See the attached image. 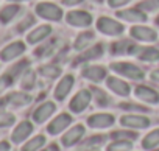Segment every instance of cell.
<instances>
[{
    "label": "cell",
    "mask_w": 159,
    "mask_h": 151,
    "mask_svg": "<svg viewBox=\"0 0 159 151\" xmlns=\"http://www.w3.org/2000/svg\"><path fill=\"white\" fill-rule=\"evenodd\" d=\"M92 100V94L88 91V89H81V91H78L73 98L70 100L69 103V109L73 112V114H81L91 103Z\"/></svg>",
    "instance_id": "cell-2"
},
{
    "label": "cell",
    "mask_w": 159,
    "mask_h": 151,
    "mask_svg": "<svg viewBox=\"0 0 159 151\" xmlns=\"http://www.w3.org/2000/svg\"><path fill=\"white\" fill-rule=\"evenodd\" d=\"M36 13L42 17V19H47V20H61L62 17V10L55 5V3H39L36 7Z\"/></svg>",
    "instance_id": "cell-4"
},
{
    "label": "cell",
    "mask_w": 159,
    "mask_h": 151,
    "mask_svg": "<svg viewBox=\"0 0 159 151\" xmlns=\"http://www.w3.org/2000/svg\"><path fill=\"white\" fill-rule=\"evenodd\" d=\"M73 84H75L73 75H64V77L61 78V81H59V83L56 84V87H55V98L59 100V101L64 100V98L70 94Z\"/></svg>",
    "instance_id": "cell-11"
},
{
    "label": "cell",
    "mask_w": 159,
    "mask_h": 151,
    "mask_svg": "<svg viewBox=\"0 0 159 151\" xmlns=\"http://www.w3.org/2000/svg\"><path fill=\"white\" fill-rule=\"evenodd\" d=\"M55 111H56L55 103L47 101V103L41 104V106L33 112V120H34L36 123H44L48 117H52V114H55Z\"/></svg>",
    "instance_id": "cell-15"
},
{
    "label": "cell",
    "mask_w": 159,
    "mask_h": 151,
    "mask_svg": "<svg viewBox=\"0 0 159 151\" xmlns=\"http://www.w3.org/2000/svg\"><path fill=\"white\" fill-rule=\"evenodd\" d=\"M33 132V125L30 122H22L16 126V129L13 131V135H11V140L14 143H20L24 142L30 134Z\"/></svg>",
    "instance_id": "cell-17"
},
{
    "label": "cell",
    "mask_w": 159,
    "mask_h": 151,
    "mask_svg": "<svg viewBox=\"0 0 159 151\" xmlns=\"http://www.w3.org/2000/svg\"><path fill=\"white\" fill-rule=\"evenodd\" d=\"M50 33H52V27L50 25H39L27 36V41H28V44H38V42L44 41Z\"/></svg>",
    "instance_id": "cell-19"
},
{
    "label": "cell",
    "mask_w": 159,
    "mask_h": 151,
    "mask_svg": "<svg viewBox=\"0 0 159 151\" xmlns=\"http://www.w3.org/2000/svg\"><path fill=\"white\" fill-rule=\"evenodd\" d=\"M31 24H33V17H31V16H28V17L25 19V22H22V24L19 25V30L22 31V30L28 28V25H31Z\"/></svg>",
    "instance_id": "cell-37"
},
{
    "label": "cell",
    "mask_w": 159,
    "mask_h": 151,
    "mask_svg": "<svg viewBox=\"0 0 159 151\" xmlns=\"http://www.w3.org/2000/svg\"><path fill=\"white\" fill-rule=\"evenodd\" d=\"M153 81H156V83H159V69L157 70H153L151 72V77H150Z\"/></svg>",
    "instance_id": "cell-38"
},
{
    "label": "cell",
    "mask_w": 159,
    "mask_h": 151,
    "mask_svg": "<svg viewBox=\"0 0 159 151\" xmlns=\"http://www.w3.org/2000/svg\"><path fill=\"white\" fill-rule=\"evenodd\" d=\"M117 17H120V19H123L126 22H133V24H136V22H145L147 20V14L142 13L140 10H136V8L119 11L117 13Z\"/></svg>",
    "instance_id": "cell-18"
},
{
    "label": "cell",
    "mask_w": 159,
    "mask_h": 151,
    "mask_svg": "<svg viewBox=\"0 0 159 151\" xmlns=\"http://www.w3.org/2000/svg\"><path fill=\"white\" fill-rule=\"evenodd\" d=\"M84 151H94V149H84Z\"/></svg>",
    "instance_id": "cell-42"
},
{
    "label": "cell",
    "mask_w": 159,
    "mask_h": 151,
    "mask_svg": "<svg viewBox=\"0 0 159 151\" xmlns=\"http://www.w3.org/2000/svg\"><path fill=\"white\" fill-rule=\"evenodd\" d=\"M133 149V142L128 139H117L112 143L108 145L106 151H131Z\"/></svg>",
    "instance_id": "cell-22"
},
{
    "label": "cell",
    "mask_w": 159,
    "mask_h": 151,
    "mask_svg": "<svg viewBox=\"0 0 159 151\" xmlns=\"http://www.w3.org/2000/svg\"><path fill=\"white\" fill-rule=\"evenodd\" d=\"M24 51H25L24 42H19V41H17V42H13V44L7 45V47L2 50V53H0V58H2L3 61H11V59L20 56Z\"/></svg>",
    "instance_id": "cell-16"
},
{
    "label": "cell",
    "mask_w": 159,
    "mask_h": 151,
    "mask_svg": "<svg viewBox=\"0 0 159 151\" xmlns=\"http://www.w3.org/2000/svg\"><path fill=\"white\" fill-rule=\"evenodd\" d=\"M8 101L14 106H25V104L31 103V97L28 94H24V92H14L8 97Z\"/></svg>",
    "instance_id": "cell-23"
},
{
    "label": "cell",
    "mask_w": 159,
    "mask_h": 151,
    "mask_svg": "<svg viewBox=\"0 0 159 151\" xmlns=\"http://www.w3.org/2000/svg\"><path fill=\"white\" fill-rule=\"evenodd\" d=\"M156 146H159V128L157 129H153V131H150L143 139H142V148L143 149H153V148H156Z\"/></svg>",
    "instance_id": "cell-21"
},
{
    "label": "cell",
    "mask_w": 159,
    "mask_h": 151,
    "mask_svg": "<svg viewBox=\"0 0 159 151\" xmlns=\"http://www.w3.org/2000/svg\"><path fill=\"white\" fill-rule=\"evenodd\" d=\"M17 13H19V7L17 5H8V7H5L2 11H0V22H3V24L10 22Z\"/></svg>",
    "instance_id": "cell-26"
},
{
    "label": "cell",
    "mask_w": 159,
    "mask_h": 151,
    "mask_svg": "<svg viewBox=\"0 0 159 151\" xmlns=\"http://www.w3.org/2000/svg\"><path fill=\"white\" fill-rule=\"evenodd\" d=\"M14 123V115L5 111H0V128L2 126H11Z\"/></svg>",
    "instance_id": "cell-30"
},
{
    "label": "cell",
    "mask_w": 159,
    "mask_h": 151,
    "mask_svg": "<svg viewBox=\"0 0 159 151\" xmlns=\"http://www.w3.org/2000/svg\"><path fill=\"white\" fill-rule=\"evenodd\" d=\"M0 151H10V143L8 142H0Z\"/></svg>",
    "instance_id": "cell-39"
},
{
    "label": "cell",
    "mask_w": 159,
    "mask_h": 151,
    "mask_svg": "<svg viewBox=\"0 0 159 151\" xmlns=\"http://www.w3.org/2000/svg\"><path fill=\"white\" fill-rule=\"evenodd\" d=\"M70 123H72V117L69 114H59L58 117H55L52 120V123H48L47 132L52 134V135H56L61 131H64L67 126H70Z\"/></svg>",
    "instance_id": "cell-13"
},
{
    "label": "cell",
    "mask_w": 159,
    "mask_h": 151,
    "mask_svg": "<svg viewBox=\"0 0 159 151\" xmlns=\"http://www.w3.org/2000/svg\"><path fill=\"white\" fill-rule=\"evenodd\" d=\"M102 55H103V47H102V45H95L94 48H91V50L86 51L84 58H86V59H94V58H98V56H102Z\"/></svg>",
    "instance_id": "cell-31"
},
{
    "label": "cell",
    "mask_w": 159,
    "mask_h": 151,
    "mask_svg": "<svg viewBox=\"0 0 159 151\" xmlns=\"http://www.w3.org/2000/svg\"><path fill=\"white\" fill-rule=\"evenodd\" d=\"M39 73L42 77H47V78H56L61 75V67H58L55 64H45L39 69Z\"/></svg>",
    "instance_id": "cell-25"
},
{
    "label": "cell",
    "mask_w": 159,
    "mask_h": 151,
    "mask_svg": "<svg viewBox=\"0 0 159 151\" xmlns=\"http://www.w3.org/2000/svg\"><path fill=\"white\" fill-rule=\"evenodd\" d=\"M131 0H108V5L111 8H119V7H123V5H128Z\"/></svg>",
    "instance_id": "cell-34"
},
{
    "label": "cell",
    "mask_w": 159,
    "mask_h": 151,
    "mask_svg": "<svg viewBox=\"0 0 159 151\" xmlns=\"http://www.w3.org/2000/svg\"><path fill=\"white\" fill-rule=\"evenodd\" d=\"M84 0H62V5L66 7H75V5H80V3H83Z\"/></svg>",
    "instance_id": "cell-36"
},
{
    "label": "cell",
    "mask_w": 159,
    "mask_h": 151,
    "mask_svg": "<svg viewBox=\"0 0 159 151\" xmlns=\"http://www.w3.org/2000/svg\"><path fill=\"white\" fill-rule=\"evenodd\" d=\"M106 86H108V89H109L111 92H114V94L119 95V97H128V95L131 94L129 84H128L126 81L117 78V77H109V78L106 80Z\"/></svg>",
    "instance_id": "cell-10"
},
{
    "label": "cell",
    "mask_w": 159,
    "mask_h": 151,
    "mask_svg": "<svg viewBox=\"0 0 159 151\" xmlns=\"http://www.w3.org/2000/svg\"><path fill=\"white\" fill-rule=\"evenodd\" d=\"M45 151H48V149H45Z\"/></svg>",
    "instance_id": "cell-43"
},
{
    "label": "cell",
    "mask_w": 159,
    "mask_h": 151,
    "mask_svg": "<svg viewBox=\"0 0 159 151\" xmlns=\"http://www.w3.org/2000/svg\"><path fill=\"white\" fill-rule=\"evenodd\" d=\"M120 125L125 128H131V129H145L150 126V118L143 115L128 114V115L120 117Z\"/></svg>",
    "instance_id": "cell-6"
},
{
    "label": "cell",
    "mask_w": 159,
    "mask_h": 151,
    "mask_svg": "<svg viewBox=\"0 0 159 151\" xmlns=\"http://www.w3.org/2000/svg\"><path fill=\"white\" fill-rule=\"evenodd\" d=\"M131 36L136 41H140V42H154V41H157V33L153 28L143 27V25L133 27L131 28Z\"/></svg>",
    "instance_id": "cell-9"
},
{
    "label": "cell",
    "mask_w": 159,
    "mask_h": 151,
    "mask_svg": "<svg viewBox=\"0 0 159 151\" xmlns=\"http://www.w3.org/2000/svg\"><path fill=\"white\" fill-rule=\"evenodd\" d=\"M11 2H22V0H11Z\"/></svg>",
    "instance_id": "cell-41"
},
{
    "label": "cell",
    "mask_w": 159,
    "mask_h": 151,
    "mask_svg": "<svg viewBox=\"0 0 159 151\" xmlns=\"http://www.w3.org/2000/svg\"><path fill=\"white\" fill-rule=\"evenodd\" d=\"M10 84H11V78L10 77H2L0 78V92H2L3 89H7Z\"/></svg>",
    "instance_id": "cell-35"
},
{
    "label": "cell",
    "mask_w": 159,
    "mask_h": 151,
    "mask_svg": "<svg viewBox=\"0 0 159 151\" xmlns=\"http://www.w3.org/2000/svg\"><path fill=\"white\" fill-rule=\"evenodd\" d=\"M111 137H112V139H128V140H133V139H134V134H131V132L116 131V132H112V134H111Z\"/></svg>",
    "instance_id": "cell-33"
},
{
    "label": "cell",
    "mask_w": 159,
    "mask_h": 151,
    "mask_svg": "<svg viewBox=\"0 0 159 151\" xmlns=\"http://www.w3.org/2000/svg\"><path fill=\"white\" fill-rule=\"evenodd\" d=\"M139 8L147 11V13L156 11V10H159V0H147V2L139 3Z\"/></svg>",
    "instance_id": "cell-29"
},
{
    "label": "cell",
    "mask_w": 159,
    "mask_h": 151,
    "mask_svg": "<svg viewBox=\"0 0 159 151\" xmlns=\"http://www.w3.org/2000/svg\"><path fill=\"white\" fill-rule=\"evenodd\" d=\"M83 77L92 83H102L106 78V69L102 65H89L83 70Z\"/></svg>",
    "instance_id": "cell-14"
},
{
    "label": "cell",
    "mask_w": 159,
    "mask_h": 151,
    "mask_svg": "<svg viewBox=\"0 0 159 151\" xmlns=\"http://www.w3.org/2000/svg\"><path fill=\"white\" fill-rule=\"evenodd\" d=\"M111 69L120 75H123L128 80H136V81H142L145 78V73L142 72L140 67H137L136 64L131 62H112Z\"/></svg>",
    "instance_id": "cell-1"
},
{
    "label": "cell",
    "mask_w": 159,
    "mask_h": 151,
    "mask_svg": "<svg viewBox=\"0 0 159 151\" xmlns=\"http://www.w3.org/2000/svg\"><path fill=\"white\" fill-rule=\"evenodd\" d=\"M156 151H159V149H156Z\"/></svg>",
    "instance_id": "cell-44"
},
{
    "label": "cell",
    "mask_w": 159,
    "mask_h": 151,
    "mask_svg": "<svg viewBox=\"0 0 159 151\" xmlns=\"http://www.w3.org/2000/svg\"><path fill=\"white\" fill-rule=\"evenodd\" d=\"M94 39H95L94 33H91V31H84V33H81V34H80V36L76 38V41H75L73 47H75V50L81 51V50L88 48V47L94 42Z\"/></svg>",
    "instance_id": "cell-20"
},
{
    "label": "cell",
    "mask_w": 159,
    "mask_h": 151,
    "mask_svg": "<svg viewBox=\"0 0 159 151\" xmlns=\"http://www.w3.org/2000/svg\"><path fill=\"white\" fill-rule=\"evenodd\" d=\"M97 30L102 31L106 36H119V34L123 33L125 27L120 22H117L111 17H100L97 20Z\"/></svg>",
    "instance_id": "cell-3"
},
{
    "label": "cell",
    "mask_w": 159,
    "mask_h": 151,
    "mask_svg": "<svg viewBox=\"0 0 159 151\" xmlns=\"http://www.w3.org/2000/svg\"><path fill=\"white\" fill-rule=\"evenodd\" d=\"M103 142V137H98V135H95V137H91L86 143H84V149H91V146H98L100 143Z\"/></svg>",
    "instance_id": "cell-32"
},
{
    "label": "cell",
    "mask_w": 159,
    "mask_h": 151,
    "mask_svg": "<svg viewBox=\"0 0 159 151\" xmlns=\"http://www.w3.org/2000/svg\"><path fill=\"white\" fill-rule=\"evenodd\" d=\"M139 58L142 61H150V62L159 61V50L157 48H145V50H142Z\"/></svg>",
    "instance_id": "cell-27"
},
{
    "label": "cell",
    "mask_w": 159,
    "mask_h": 151,
    "mask_svg": "<svg viewBox=\"0 0 159 151\" xmlns=\"http://www.w3.org/2000/svg\"><path fill=\"white\" fill-rule=\"evenodd\" d=\"M84 132H86V129H84L83 125H75L73 128H70V129L62 135L61 143H62L64 146H73L75 143H78L80 140L83 139Z\"/></svg>",
    "instance_id": "cell-12"
},
{
    "label": "cell",
    "mask_w": 159,
    "mask_h": 151,
    "mask_svg": "<svg viewBox=\"0 0 159 151\" xmlns=\"http://www.w3.org/2000/svg\"><path fill=\"white\" fill-rule=\"evenodd\" d=\"M34 80H36L34 72H33V70H28V72L24 75L22 83H20L22 89H31V87H33V84H34Z\"/></svg>",
    "instance_id": "cell-28"
},
{
    "label": "cell",
    "mask_w": 159,
    "mask_h": 151,
    "mask_svg": "<svg viewBox=\"0 0 159 151\" xmlns=\"http://www.w3.org/2000/svg\"><path fill=\"white\" fill-rule=\"evenodd\" d=\"M45 143V137L44 135H36L33 139H30V142H27L22 148V151H38L44 146Z\"/></svg>",
    "instance_id": "cell-24"
},
{
    "label": "cell",
    "mask_w": 159,
    "mask_h": 151,
    "mask_svg": "<svg viewBox=\"0 0 159 151\" xmlns=\"http://www.w3.org/2000/svg\"><path fill=\"white\" fill-rule=\"evenodd\" d=\"M134 97L147 104H151V106L159 104V94L148 86H137L134 89Z\"/></svg>",
    "instance_id": "cell-7"
},
{
    "label": "cell",
    "mask_w": 159,
    "mask_h": 151,
    "mask_svg": "<svg viewBox=\"0 0 159 151\" xmlns=\"http://www.w3.org/2000/svg\"><path fill=\"white\" fill-rule=\"evenodd\" d=\"M156 24H157V25H159V16H157V19H156Z\"/></svg>",
    "instance_id": "cell-40"
},
{
    "label": "cell",
    "mask_w": 159,
    "mask_h": 151,
    "mask_svg": "<svg viewBox=\"0 0 159 151\" xmlns=\"http://www.w3.org/2000/svg\"><path fill=\"white\" fill-rule=\"evenodd\" d=\"M66 20L69 25L76 28H84L92 24V16L88 11H70L66 16Z\"/></svg>",
    "instance_id": "cell-5"
},
{
    "label": "cell",
    "mask_w": 159,
    "mask_h": 151,
    "mask_svg": "<svg viewBox=\"0 0 159 151\" xmlns=\"http://www.w3.org/2000/svg\"><path fill=\"white\" fill-rule=\"evenodd\" d=\"M88 125L94 129H106L109 126L114 125V115L108 114V112H100V114H94L88 118Z\"/></svg>",
    "instance_id": "cell-8"
}]
</instances>
